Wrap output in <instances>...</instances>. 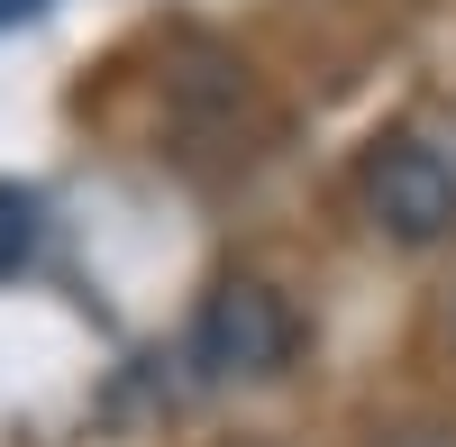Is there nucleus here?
Returning a JSON list of instances; mask_svg holds the SVG:
<instances>
[{
	"label": "nucleus",
	"instance_id": "f257e3e1",
	"mask_svg": "<svg viewBox=\"0 0 456 447\" xmlns=\"http://www.w3.org/2000/svg\"><path fill=\"white\" fill-rule=\"evenodd\" d=\"M292 347H301V320H292L283 292L256 283V274H228L201 302V320H192V365L210 384H274L292 365Z\"/></svg>",
	"mask_w": 456,
	"mask_h": 447
},
{
	"label": "nucleus",
	"instance_id": "f03ea898",
	"mask_svg": "<svg viewBox=\"0 0 456 447\" xmlns=\"http://www.w3.org/2000/svg\"><path fill=\"white\" fill-rule=\"evenodd\" d=\"M356 192L393 247H438L456 238V165L420 137H374L356 165Z\"/></svg>",
	"mask_w": 456,
	"mask_h": 447
},
{
	"label": "nucleus",
	"instance_id": "7ed1b4c3",
	"mask_svg": "<svg viewBox=\"0 0 456 447\" xmlns=\"http://www.w3.org/2000/svg\"><path fill=\"white\" fill-rule=\"evenodd\" d=\"M37 247H46V210H37V192H19V183H0V283L37 265Z\"/></svg>",
	"mask_w": 456,
	"mask_h": 447
},
{
	"label": "nucleus",
	"instance_id": "20e7f679",
	"mask_svg": "<svg viewBox=\"0 0 456 447\" xmlns=\"http://www.w3.org/2000/svg\"><path fill=\"white\" fill-rule=\"evenodd\" d=\"M37 10H46V0H0V37H10V28H28Z\"/></svg>",
	"mask_w": 456,
	"mask_h": 447
},
{
	"label": "nucleus",
	"instance_id": "39448f33",
	"mask_svg": "<svg viewBox=\"0 0 456 447\" xmlns=\"http://www.w3.org/2000/svg\"><path fill=\"white\" fill-rule=\"evenodd\" d=\"M384 447H456L447 429H402V438H384Z\"/></svg>",
	"mask_w": 456,
	"mask_h": 447
},
{
	"label": "nucleus",
	"instance_id": "423d86ee",
	"mask_svg": "<svg viewBox=\"0 0 456 447\" xmlns=\"http://www.w3.org/2000/svg\"><path fill=\"white\" fill-rule=\"evenodd\" d=\"M447 338H456V292H447Z\"/></svg>",
	"mask_w": 456,
	"mask_h": 447
}]
</instances>
